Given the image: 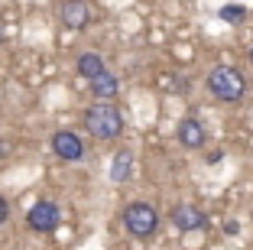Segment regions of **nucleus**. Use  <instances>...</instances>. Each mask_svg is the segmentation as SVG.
I'll return each mask as SVG.
<instances>
[{
  "label": "nucleus",
  "mask_w": 253,
  "mask_h": 250,
  "mask_svg": "<svg viewBox=\"0 0 253 250\" xmlns=\"http://www.w3.org/2000/svg\"><path fill=\"white\" fill-rule=\"evenodd\" d=\"M82 124L88 130L91 140L97 143H117L126 130V120H124V110L117 107L114 101H94L84 107L82 114Z\"/></svg>",
  "instance_id": "f257e3e1"
},
{
  "label": "nucleus",
  "mask_w": 253,
  "mask_h": 250,
  "mask_svg": "<svg viewBox=\"0 0 253 250\" xmlns=\"http://www.w3.org/2000/svg\"><path fill=\"white\" fill-rule=\"evenodd\" d=\"M205 85H208V95L221 104H237L247 95V78L234 65H214L205 78Z\"/></svg>",
  "instance_id": "f03ea898"
},
{
  "label": "nucleus",
  "mask_w": 253,
  "mask_h": 250,
  "mask_svg": "<svg viewBox=\"0 0 253 250\" xmlns=\"http://www.w3.org/2000/svg\"><path fill=\"white\" fill-rule=\"evenodd\" d=\"M120 224H124V231L130 237H136V241H149V237L159 231V211L149 201H130V205L120 211Z\"/></svg>",
  "instance_id": "7ed1b4c3"
},
{
  "label": "nucleus",
  "mask_w": 253,
  "mask_h": 250,
  "mask_svg": "<svg viewBox=\"0 0 253 250\" xmlns=\"http://www.w3.org/2000/svg\"><path fill=\"white\" fill-rule=\"evenodd\" d=\"M59 224H62V205L55 199H39L26 211V228L33 234H52V231H59Z\"/></svg>",
  "instance_id": "20e7f679"
},
{
  "label": "nucleus",
  "mask_w": 253,
  "mask_h": 250,
  "mask_svg": "<svg viewBox=\"0 0 253 250\" xmlns=\"http://www.w3.org/2000/svg\"><path fill=\"white\" fill-rule=\"evenodd\" d=\"M49 150L62 162H84L88 159V143L78 130H55L49 137Z\"/></svg>",
  "instance_id": "39448f33"
},
{
  "label": "nucleus",
  "mask_w": 253,
  "mask_h": 250,
  "mask_svg": "<svg viewBox=\"0 0 253 250\" xmlns=\"http://www.w3.org/2000/svg\"><path fill=\"white\" fill-rule=\"evenodd\" d=\"M55 16L65 30L72 33H84L94 23V7H91L88 0H59V7H55Z\"/></svg>",
  "instance_id": "423d86ee"
},
{
  "label": "nucleus",
  "mask_w": 253,
  "mask_h": 250,
  "mask_svg": "<svg viewBox=\"0 0 253 250\" xmlns=\"http://www.w3.org/2000/svg\"><path fill=\"white\" fill-rule=\"evenodd\" d=\"M169 224L175 231H182V234H192V231H205V228H208V218H205V211H201V208L182 201V205H175L169 211Z\"/></svg>",
  "instance_id": "0eeeda50"
},
{
  "label": "nucleus",
  "mask_w": 253,
  "mask_h": 250,
  "mask_svg": "<svg viewBox=\"0 0 253 250\" xmlns=\"http://www.w3.org/2000/svg\"><path fill=\"white\" fill-rule=\"evenodd\" d=\"M175 140H179L182 150H201L208 143V133H205L198 117H182L179 127H175Z\"/></svg>",
  "instance_id": "6e6552de"
},
{
  "label": "nucleus",
  "mask_w": 253,
  "mask_h": 250,
  "mask_svg": "<svg viewBox=\"0 0 253 250\" xmlns=\"http://www.w3.org/2000/svg\"><path fill=\"white\" fill-rule=\"evenodd\" d=\"M88 91H91L94 101H114V98L120 95V78L111 68H104V72H97L94 78L88 81Z\"/></svg>",
  "instance_id": "1a4fd4ad"
},
{
  "label": "nucleus",
  "mask_w": 253,
  "mask_h": 250,
  "mask_svg": "<svg viewBox=\"0 0 253 250\" xmlns=\"http://www.w3.org/2000/svg\"><path fill=\"white\" fill-rule=\"evenodd\" d=\"M133 166H136L133 153H130L126 147H120L117 153L111 156V172H107V179H111L114 185H124V182H130V176H133Z\"/></svg>",
  "instance_id": "9d476101"
},
{
  "label": "nucleus",
  "mask_w": 253,
  "mask_h": 250,
  "mask_svg": "<svg viewBox=\"0 0 253 250\" xmlns=\"http://www.w3.org/2000/svg\"><path fill=\"white\" fill-rule=\"evenodd\" d=\"M104 68H107V62H104L101 52H82V55L75 59V75L84 78V81H91L97 72H104Z\"/></svg>",
  "instance_id": "9b49d317"
},
{
  "label": "nucleus",
  "mask_w": 253,
  "mask_h": 250,
  "mask_svg": "<svg viewBox=\"0 0 253 250\" xmlns=\"http://www.w3.org/2000/svg\"><path fill=\"white\" fill-rule=\"evenodd\" d=\"M247 16V7H240V3H227V7H221V20L224 23H244Z\"/></svg>",
  "instance_id": "f8f14e48"
},
{
  "label": "nucleus",
  "mask_w": 253,
  "mask_h": 250,
  "mask_svg": "<svg viewBox=\"0 0 253 250\" xmlns=\"http://www.w3.org/2000/svg\"><path fill=\"white\" fill-rule=\"evenodd\" d=\"M10 214H13V208H10L7 195H0V228H3V224H10Z\"/></svg>",
  "instance_id": "ddd939ff"
},
{
  "label": "nucleus",
  "mask_w": 253,
  "mask_h": 250,
  "mask_svg": "<svg viewBox=\"0 0 253 250\" xmlns=\"http://www.w3.org/2000/svg\"><path fill=\"white\" fill-rule=\"evenodd\" d=\"M3 156H10V143H3V140H0V159H3Z\"/></svg>",
  "instance_id": "4468645a"
},
{
  "label": "nucleus",
  "mask_w": 253,
  "mask_h": 250,
  "mask_svg": "<svg viewBox=\"0 0 253 250\" xmlns=\"http://www.w3.org/2000/svg\"><path fill=\"white\" fill-rule=\"evenodd\" d=\"M247 55H250V62H253V46H250V52H247Z\"/></svg>",
  "instance_id": "2eb2a0df"
},
{
  "label": "nucleus",
  "mask_w": 253,
  "mask_h": 250,
  "mask_svg": "<svg viewBox=\"0 0 253 250\" xmlns=\"http://www.w3.org/2000/svg\"><path fill=\"white\" fill-rule=\"evenodd\" d=\"M0 43H3V26H0Z\"/></svg>",
  "instance_id": "dca6fc26"
}]
</instances>
